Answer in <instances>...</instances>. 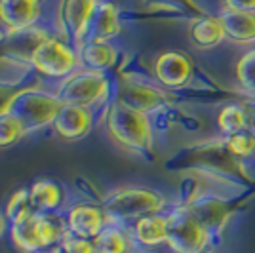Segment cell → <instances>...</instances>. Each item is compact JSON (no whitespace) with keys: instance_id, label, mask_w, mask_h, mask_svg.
Wrapping results in <instances>:
<instances>
[{"instance_id":"obj_25","label":"cell","mask_w":255,"mask_h":253,"mask_svg":"<svg viewBox=\"0 0 255 253\" xmlns=\"http://www.w3.org/2000/svg\"><path fill=\"white\" fill-rule=\"evenodd\" d=\"M227 147L234 156H250L255 152V137L246 129L227 139Z\"/></svg>"},{"instance_id":"obj_14","label":"cell","mask_w":255,"mask_h":253,"mask_svg":"<svg viewBox=\"0 0 255 253\" xmlns=\"http://www.w3.org/2000/svg\"><path fill=\"white\" fill-rule=\"evenodd\" d=\"M11 240L27 253L42 250V232H40V213L32 211L27 217L11 223Z\"/></svg>"},{"instance_id":"obj_11","label":"cell","mask_w":255,"mask_h":253,"mask_svg":"<svg viewBox=\"0 0 255 253\" xmlns=\"http://www.w3.org/2000/svg\"><path fill=\"white\" fill-rule=\"evenodd\" d=\"M67 229L78 238L94 240L105 229V211L92 204H78L67 215Z\"/></svg>"},{"instance_id":"obj_23","label":"cell","mask_w":255,"mask_h":253,"mask_svg":"<svg viewBox=\"0 0 255 253\" xmlns=\"http://www.w3.org/2000/svg\"><path fill=\"white\" fill-rule=\"evenodd\" d=\"M236 78L242 90L255 95V50H250L242 55V59L236 65Z\"/></svg>"},{"instance_id":"obj_18","label":"cell","mask_w":255,"mask_h":253,"mask_svg":"<svg viewBox=\"0 0 255 253\" xmlns=\"http://www.w3.org/2000/svg\"><path fill=\"white\" fill-rule=\"evenodd\" d=\"M29 198H31L32 210L36 213H52L53 210L59 208L63 194L57 183H53L52 179H38L31 185Z\"/></svg>"},{"instance_id":"obj_10","label":"cell","mask_w":255,"mask_h":253,"mask_svg":"<svg viewBox=\"0 0 255 253\" xmlns=\"http://www.w3.org/2000/svg\"><path fill=\"white\" fill-rule=\"evenodd\" d=\"M192 74V63L181 52L162 53L154 63V76L166 88H181L189 82Z\"/></svg>"},{"instance_id":"obj_6","label":"cell","mask_w":255,"mask_h":253,"mask_svg":"<svg viewBox=\"0 0 255 253\" xmlns=\"http://www.w3.org/2000/svg\"><path fill=\"white\" fill-rule=\"evenodd\" d=\"M31 63L48 78H67L75 71L76 55L71 46L57 38H42L31 52Z\"/></svg>"},{"instance_id":"obj_24","label":"cell","mask_w":255,"mask_h":253,"mask_svg":"<svg viewBox=\"0 0 255 253\" xmlns=\"http://www.w3.org/2000/svg\"><path fill=\"white\" fill-rule=\"evenodd\" d=\"M31 198H29V190H17L10 196V200L6 204V217L10 219V223H15L27 217L29 213H32Z\"/></svg>"},{"instance_id":"obj_30","label":"cell","mask_w":255,"mask_h":253,"mask_svg":"<svg viewBox=\"0 0 255 253\" xmlns=\"http://www.w3.org/2000/svg\"><path fill=\"white\" fill-rule=\"evenodd\" d=\"M34 253H63V250H61V246L57 248V246H50V248H42V250H38V252Z\"/></svg>"},{"instance_id":"obj_27","label":"cell","mask_w":255,"mask_h":253,"mask_svg":"<svg viewBox=\"0 0 255 253\" xmlns=\"http://www.w3.org/2000/svg\"><path fill=\"white\" fill-rule=\"evenodd\" d=\"M17 92H19V90H15V88H11V86L0 84V115L8 111V105H10L11 97L17 94Z\"/></svg>"},{"instance_id":"obj_4","label":"cell","mask_w":255,"mask_h":253,"mask_svg":"<svg viewBox=\"0 0 255 253\" xmlns=\"http://www.w3.org/2000/svg\"><path fill=\"white\" fill-rule=\"evenodd\" d=\"M210 232L189 208L168 215V240L173 253H204Z\"/></svg>"},{"instance_id":"obj_13","label":"cell","mask_w":255,"mask_h":253,"mask_svg":"<svg viewBox=\"0 0 255 253\" xmlns=\"http://www.w3.org/2000/svg\"><path fill=\"white\" fill-rule=\"evenodd\" d=\"M120 32V21H118V10L115 4L111 2H101L97 4L96 11L90 19L88 25V40H101L109 42L113 36H117ZM86 40V42H88Z\"/></svg>"},{"instance_id":"obj_5","label":"cell","mask_w":255,"mask_h":253,"mask_svg":"<svg viewBox=\"0 0 255 253\" xmlns=\"http://www.w3.org/2000/svg\"><path fill=\"white\" fill-rule=\"evenodd\" d=\"M107 88L109 84L101 71H80V73L69 74L55 95L59 97L61 103H71V105H80L88 109L103 99Z\"/></svg>"},{"instance_id":"obj_7","label":"cell","mask_w":255,"mask_h":253,"mask_svg":"<svg viewBox=\"0 0 255 253\" xmlns=\"http://www.w3.org/2000/svg\"><path fill=\"white\" fill-rule=\"evenodd\" d=\"M97 8V0H63L59 19L61 27L67 32V38L75 46H82L86 42L88 25Z\"/></svg>"},{"instance_id":"obj_21","label":"cell","mask_w":255,"mask_h":253,"mask_svg":"<svg viewBox=\"0 0 255 253\" xmlns=\"http://www.w3.org/2000/svg\"><path fill=\"white\" fill-rule=\"evenodd\" d=\"M217 126H219V131L227 135V137H233L240 131H246V111L244 105H227L219 113V118H217Z\"/></svg>"},{"instance_id":"obj_3","label":"cell","mask_w":255,"mask_h":253,"mask_svg":"<svg viewBox=\"0 0 255 253\" xmlns=\"http://www.w3.org/2000/svg\"><path fill=\"white\" fill-rule=\"evenodd\" d=\"M164 206V198L150 189L128 187L111 192L103 202L107 215L117 219H141L150 213H158Z\"/></svg>"},{"instance_id":"obj_28","label":"cell","mask_w":255,"mask_h":253,"mask_svg":"<svg viewBox=\"0 0 255 253\" xmlns=\"http://www.w3.org/2000/svg\"><path fill=\"white\" fill-rule=\"evenodd\" d=\"M225 8L229 10H244L255 11V0H223Z\"/></svg>"},{"instance_id":"obj_20","label":"cell","mask_w":255,"mask_h":253,"mask_svg":"<svg viewBox=\"0 0 255 253\" xmlns=\"http://www.w3.org/2000/svg\"><path fill=\"white\" fill-rule=\"evenodd\" d=\"M94 250L96 253H128L129 238L118 227H105L94 238Z\"/></svg>"},{"instance_id":"obj_16","label":"cell","mask_w":255,"mask_h":253,"mask_svg":"<svg viewBox=\"0 0 255 253\" xmlns=\"http://www.w3.org/2000/svg\"><path fill=\"white\" fill-rule=\"evenodd\" d=\"M133 236L141 246L154 248L160 244H166L168 240V217L150 213L135 221L133 225Z\"/></svg>"},{"instance_id":"obj_31","label":"cell","mask_w":255,"mask_h":253,"mask_svg":"<svg viewBox=\"0 0 255 253\" xmlns=\"http://www.w3.org/2000/svg\"><path fill=\"white\" fill-rule=\"evenodd\" d=\"M4 229H6V217L0 213V236H2V232H4Z\"/></svg>"},{"instance_id":"obj_17","label":"cell","mask_w":255,"mask_h":253,"mask_svg":"<svg viewBox=\"0 0 255 253\" xmlns=\"http://www.w3.org/2000/svg\"><path fill=\"white\" fill-rule=\"evenodd\" d=\"M191 38L196 48L208 50V48H215L217 44H221L227 36H225L223 23L219 17L202 15L191 23Z\"/></svg>"},{"instance_id":"obj_12","label":"cell","mask_w":255,"mask_h":253,"mask_svg":"<svg viewBox=\"0 0 255 253\" xmlns=\"http://www.w3.org/2000/svg\"><path fill=\"white\" fill-rule=\"evenodd\" d=\"M223 23L225 36L233 42L250 44L255 42V11L229 10L225 8L219 15Z\"/></svg>"},{"instance_id":"obj_29","label":"cell","mask_w":255,"mask_h":253,"mask_svg":"<svg viewBox=\"0 0 255 253\" xmlns=\"http://www.w3.org/2000/svg\"><path fill=\"white\" fill-rule=\"evenodd\" d=\"M246 111V129L255 137V103H244Z\"/></svg>"},{"instance_id":"obj_22","label":"cell","mask_w":255,"mask_h":253,"mask_svg":"<svg viewBox=\"0 0 255 253\" xmlns=\"http://www.w3.org/2000/svg\"><path fill=\"white\" fill-rule=\"evenodd\" d=\"M23 135H25V129L17 122V118H13L8 111L2 113L0 115V150L15 145Z\"/></svg>"},{"instance_id":"obj_15","label":"cell","mask_w":255,"mask_h":253,"mask_svg":"<svg viewBox=\"0 0 255 253\" xmlns=\"http://www.w3.org/2000/svg\"><path fill=\"white\" fill-rule=\"evenodd\" d=\"M120 101H124L126 105L137 109L141 113H150L156 111L158 107L164 105L166 97L162 92H158L156 88L147 84H139V82H129L122 88L120 92Z\"/></svg>"},{"instance_id":"obj_9","label":"cell","mask_w":255,"mask_h":253,"mask_svg":"<svg viewBox=\"0 0 255 253\" xmlns=\"http://www.w3.org/2000/svg\"><path fill=\"white\" fill-rule=\"evenodd\" d=\"M38 17V0H0V23L10 32H23L31 29Z\"/></svg>"},{"instance_id":"obj_26","label":"cell","mask_w":255,"mask_h":253,"mask_svg":"<svg viewBox=\"0 0 255 253\" xmlns=\"http://www.w3.org/2000/svg\"><path fill=\"white\" fill-rule=\"evenodd\" d=\"M61 250H63V253H96L94 242H90L86 238H78L75 234L65 236L63 242H61Z\"/></svg>"},{"instance_id":"obj_1","label":"cell","mask_w":255,"mask_h":253,"mask_svg":"<svg viewBox=\"0 0 255 253\" xmlns=\"http://www.w3.org/2000/svg\"><path fill=\"white\" fill-rule=\"evenodd\" d=\"M107 127L115 141H118L124 148L133 152H149L152 143L149 118L133 107L126 105L124 101H115L109 115H107Z\"/></svg>"},{"instance_id":"obj_8","label":"cell","mask_w":255,"mask_h":253,"mask_svg":"<svg viewBox=\"0 0 255 253\" xmlns=\"http://www.w3.org/2000/svg\"><path fill=\"white\" fill-rule=\"evenodd\" d=\"M53 131L61 139L75 141V139L84 137L92 127V115L86 107L71 105V103H61L57 115L52 122Z\"/></svg>"},{"instance_id":"obj_2","label":"cell","mask_w":255,"mask_h":253,"mask_svg":"<svg viewBox=\"0 0 255 253\" xmlns=\"http://www.w3.org/2000/svg\"><path fill=\"white\" fill-rule=\"evenodd\" d=\"M59 107H61V101L57 95L36 90V88H25L11 97L8 113L13 118H17V122L27 133L52 124Z\"/></svg>"},{"instance_id":"obj_19","label":"cell","mask_w":255,"mask_h":253,"mask_svg":"<svg viewBox=\"0 0 255 253\" xmlns=\"http://www.w3.org/2000/svg\"><path fill=\"white\" fill-rule=\"evenodd\" d=\"M80 59L90 71H105L115 63L117 52L109 42L101 40H88L80 46Z\"/></svg>"}]
</instances>
